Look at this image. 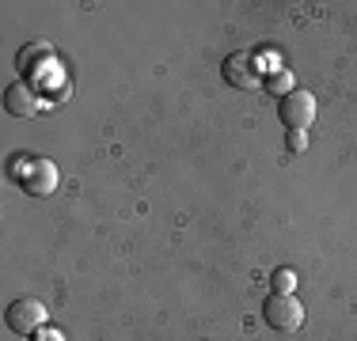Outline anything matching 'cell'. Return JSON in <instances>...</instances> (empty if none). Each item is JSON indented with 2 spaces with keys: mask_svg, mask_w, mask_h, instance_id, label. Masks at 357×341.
I'll list each match as a JSON object with an SVG mask.
<instances>
[{
  "mask_svg": "<svg viewBox=\"0 0 357 341\" xmlns=\"http://www.w3.org/2000/svg\"><path fill=\"white\" fill-rule=\"evenodd\" d=\"M12 175H15V182L27 193H35V198H46V193L57 190V167L50 164V159L23 156V167H12Z\"/></svg>",
  "mask_w": 357,
  "mask_h": 341,
  "instance_id": "6da1fadb",
  "label": "cell"
},
{
  "mask_svg": "<svg viewBox=\"0 0 357 341\" xmlns=\"http://www.w3.org/2000/svg\"><path fill=\"white\" fill-rule=\"evenodd\" d=\"M46 326V303L35 300V296H23L8 307V330L15 334H38Z\"/></svg>",
  "mask_w": 357,
  "mask_h": 341,
  "instance_id": "277c9868",
  "label": "cell"
},
{
  "mask_svg": "<svg viewBox=\"0 0 357 341\" xmlns=\"http://www.w3.org/2000/svg\"><path fill=\"white\" fill-rule=\"evenodd\" d=\"M285 144H289V148H293V152H304V148H308V136H304L301 129H289Z\"/></svg>",
  "mask_w": 357,
  "mask_h": 341,
  "instance_id": "9c48e42d",
  "label": "cell"
},
{
  "mask_svg": "<svg viewBox=\"0 0 357 341\" xmlns=\"http://www.w3.org/2000/svg\"><path fill=\"white\" fill-rule=\"evenodd\" d=\"M266 91H274V95H289V91H293V76L285 72V68H278L274 76H266Z\"/></svg>",
  "mask_w": 357,
  "mask_h": 341,
  "instance_id": "ba28073f",
  "label": "cell"
},
{
  "mask_svg": "<svg viewBox=\"0 0 357 341\" xmlns=\"http://www.w3.org/2000/svg\"><path fill=\"white\" fill-rule=\"evenodd\" d=\"M278 118H282L285 129H308L312 122H316V95L304 88H293L289 95L278 102Z\"/></svg>",
  "mask_w": 357,
  "mask_h": 341,
  "instance_id": "7a4b0ae2",
  "label": "cell"
},
{
  "mask_svg": "<svg viewBox=\"0 0 357 341\" xmlns=\"http://www.w3.org/2000/svg\"><path fill=\"white\" fill-rule=\"evenodd\" d=\"M35 341H65V334H61V330H38Z\"/></svg>",
  "mask_w": 357,
  "mask_h": 341,
  "instance_id": "30bf717a",
  "label": "cell"
},
{
  "mask_svg": "<svg viewBox=\"0 0 357 341\" xmlns=\"http://www.w3.org/2000/svg\"><path fill=\"white\" fill-rule=\"evenodd\" d=\"M262 319H266V326H274L278 334H293V330H301L304 322V307L296 296H270L266 303H262Z\"/></svg>",
  "mask_w": 357,
  "mask_h": 341,
  "instance_id": "3957f363",
  "label": "cell"
},
{
  "mask_svg": "<svg viewBox=\"0 0 357 341\" xmlns=\"http://www.w3.org/2000/svg\"><path fill=\"white\" fill-rule=\"evenodd\" d=\"M4 106H8V114H15V118H31L38 110V102H35V91H31L27 84H12Z\"/></svg>",
  "mask_w": 357,
  "mask_h": 341,
  "instance_id": "8992f818",
  "label": "cell"
},
{
  "mask_svg": "<svg viewBox=\"0 0 357 341\" xmlns=\"http://www.w3.org/2000/svg\"><path fill=\"white\" fill-rule=\"evenodd\" d=\"M225 80L232 84V88H240V91H259L262 84V72L255 68L251 61V54H232V57H225Z\"/></svg>",
  "mask_w": 357,
  "mask_h": 341,
  "instance_id": "5b68a950",
  "label": "cell"
},
{
  "mask_svg": "<svg viewBox=\"0 0 357 341\" xmlns=\"http://www.w3.org/2000/svg\"><path fill=\"white\" fill-rule=\"evenodd\" d=\"M270 288H274L278 296H293L296 273H293V269H274V273H270Z\"/></svg>",
  "mask_w": 357,
  "mask_h": 341,
  "instance_id": "52a82bcc",
  "label": "cell"
}]
</instances>
